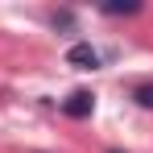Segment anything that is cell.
<instances>
[{
    "instance_id": "cell-3",
    "label": "cell",
    "mask_w": 153,
    "mask_h": 153,
    "mask_svg": "<svg viewBox=\"0 0 153 153\" xmlns=\"http://www.w3.org/2000/svg\"><path fill=\"white\" fill-rule=\"evenodd\" d=\"M103 13L108 17H137L141 13V0H112V4H103Z\"/></svg>"
},
{
    "instance_id": "cell-1",
    "label": "cell",
    "mask_w": 153,
    "mask_h": 153,
    "mask_svg": "<svg viewBox=\"0 0 153 153\" xmlns=\"http://www.w3.org/2000/svg\"><path fill=\"white\" fill-rule=\"evenodd\" d=\"M66 66H75V71H95V66H100V50H95L91 42H75V46L66 50Z\"/></svg>"
},
{
    "instance_id": "cell-2",
    "label": "cell",
    "mask_w": 153,
    "mask_h": 153,
    "mask_svg": "<svg viewBox=\"0 0 153 153\" xmlns=\"http://www.w3.org/2000/svg\"><path fill=\"white\" fill-rule=\"evenodd\" d=\"M62 112H66L71 120H87V116L95 112V95H91V91H71V95L62 100Z\"/></svg>"
},
{
    "instance_id": "cell-5",
    "label": "cell",
    "mask_w": 153,
    "mask_h": 153,
    "mask_svg": "<svg viewBox=\"0 0 153 153\" xmlns=\"http://www.w3.org/2000/svg\"><path fill=\"white\" fill-rule=\"evenodd\" d=\"M50 21H54V29H71V25H75V17H71V13H54Z\"/></svg>"
},
{
    "instance_id": "cell-6",
    "label": "cell",
    "mask_w": 153,
    "mask_h": 153,
    "mask_svg": "<svg viewBox=\"0 0 153 153\" xmlns=\"http://www.w3.org/2000/svg\"><path fill=\"white\" fill-rule=\"evenodd\" d=\"M108 153H124V149H108Z\"/></svg>"
},
{
    "instance_id": "cell-4",
    "label": "cell",
    "mask_w": 153,
    "mask_h": 153,
    "mask_svg": "<svg viewBox=\"0 0 153 153\" xmlns=\"http://www.w3.org/2000/svg\"><path fill=\"white\" fill-rule=\"evenodd\" d=\"M132 100L141 103V108H149V112H153V83H141V87L132 91Z\"/></svg>"
}]
</instances>
